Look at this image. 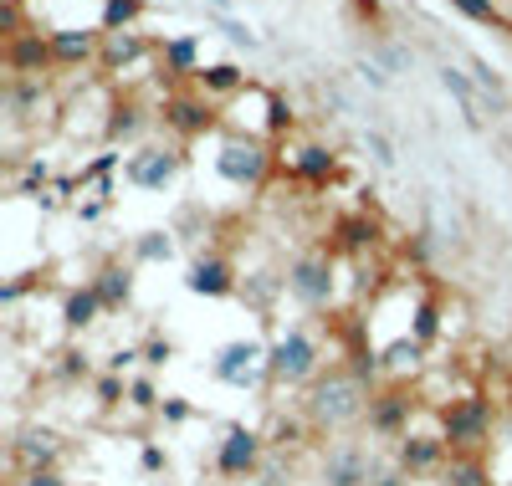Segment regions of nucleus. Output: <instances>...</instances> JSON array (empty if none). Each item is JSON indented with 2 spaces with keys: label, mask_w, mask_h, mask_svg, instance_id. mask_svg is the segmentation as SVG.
<instances>
[{
  "label": "nucleus",
  "mask_w": 512,
  "mask_h": 486,
  "mask_svg": "<svg viewBox=\"0 0 512 486\" xmlns=\"http://www.w3.org/2000/svg\"><path fill=\"white\" fill-rule=\"evenodd\" d=\"M441 435H446L451 456H482L487 446H497V440H492L497 435V405L487 400V394L466 389L461 400H446Z\"/></svg>",
  "instance_id": "obj_1"
},
{
  "label": "nucleus",
  "mask_w": 512,
  "mask_h": 486,
  "mask_svg": "<svg viewBox=\"0 0 512 486\" xmlns=\"http://www.w3.org/2000/svg\"><path fill=\"white\" fill-rule=\"evenodd\" d=\"M369 400H374V394H369L364 379H354L349 369H333L328 379L313 384V394H308V415H313L318 430H338V425L364 420V415H369Z\"/></svg>",
  "instance_id": "obj_2"
},
{
  "label": "nucleus",
  "mask_w": 512,
  "mask_h": 486,
  "mask_svg": "<svg viewBox=\"0 0 512 486\" xmlns=\"http://www.w3.org/2000/svg\"><path fill=\"white\" fill-rule=\"evenodd\" d=\"M323 369V348L308 328H287L282 338L267 343V374L277 384H308Z\"/></svg>",
  "instance_id": "obj_3"
},
{
  "label": "nucleus",
  "mask_w": 512,
  "mask_h": 486,
  "mask_svg": "<svg viewBox=\"0 0 512 486\" xmlns=\"http://www.w3.org/2000/svg\"><path fill=\"white\" fill-rule=\"evenodd\" d=\"M287 292L303 302V307H313V313H323V307L333 302V287H338V261L318 246V251H303V256H292L287 261Z\"/></svg>",
  "instance_id": "obj_4"
},
{
  "label": "nucleus",
  "mask_w": 512,
  "mask_h": 486,
  "mask_svg": "<svg viewBox=\"0 0 512 486\" xmlns=\"http://www.w3.org/2000/svg\"><path fill=\"white\" fill-rule=\"evenodd\" d=\"M272 164H277L272 144L267 139H246V134H231L221 144V154H216L221 180H231V185H262L272 174Z\"/></svg>",
  "instance_id": "obj_5"
},
{
  "label": "nucleus",
  "mask_w": 512,
  "mask_h": 486,
  "mask_svg": "<svg viewBox=\"0 0 512 486\" xmlns=\"http://www.w3.org/2000/svg\"><path fill=\"white\" fill-rule=\"evenodd\" d=\"M180 169H185L180 149H139L134 159L123 164V180L134 190H164V185L180 180Z\"/></svg>",
  "instance_id": "obj_6"
},
{
  "label": "nucleus",
  "mask_w": 512,
  "mask_h": 486,
  "mask_svg": "<svg viewBox=\"0 0 512 486\" xmlns=\"http://www.w3.org/2000/svg\"><path fill=\"white\" fill-rule=\"evenodd\" d=\"M159 113H164V128H175L180 139H200L205 128H216V123H221L216 103H210L205 93H169Z\"/></svg>",
  "instance_id": "obj_7"
},
{
  "label": "nucleus",
  "mask_w": 512,
  "mask_h": 486,
  "mask_svg": "<svg viewBox=\"0 0 512 486\" xmlns=\"http://www.w3.org/2000/svg\"><path fill=\"white\" fill-rule=\"evenodd\" d=\"M262 369H267V343H251V338L226 343L216 353V364H210V374H216L221 384H236V389L256 384V374H262Z\"/></svg>",
  "instance_id": "obj_8"
},
{
  "label": "nucleus",
  "mask_w": 512,
  "mask_h": 486,
  "mask_svg": "<svg viewBox=\"0 0 512 486\" xmlns=\"http://www.w3.org/2000/svg\"><path fill=\"white\" fill-rule=\"evenodd\" d=\"M47 41H52L57 67H82L103 57V26H52Z\"/></svg>",
  "instance_id": "obj_9"
},
{
  "label": "nucleus",
  "mask_w": 512,
  "mask_h": 486,
  "mask_svg": "<svg viewBox=\"0 0 512 486\" xmlns=\"http://www.w3.org/2000/svg\"><path fill=\"white\" fill-rule=\"evenodd\" d=\"M410 415H415V389H405V384H390V389H384V394H374V400H369V430L374 435H405L410 430Z\"/></svg>",
  "instance_id": "obj_10"
},
{
  "label": "nucleus",
  "mask_w": 512,
  "mask_h": 486,
  "mask_svg": "<svg viewBox=\"0 0 512 486\" xmlns=\"http://www.w3.org/2000/svg\"><path fill=\"white\" fill-rule=\"evenodd\" d=\"M47 67H57V62H52V41H47V31H41V26H31L26 36L6 41V72H11V82L47 77Z\"/></svg>",
  "instance_id": "obj_11"
},
{
  "label": "nucleus",
  "mask_w": 512,
  "mask_h": 486,
  "mask_svg": "<svg viewBox=\"0 0 512 486\" xmlns=\"http://www.w3.org/2000/svg\"><path fill=\"white\" fill-rule=\"evenodd\" d=\"M446 456H451L446 435H415V430H405L400 446H395V461H400V471H410V476L446 471Z\"/></svg>",
  "instance_id": "obj_12"
},
{
  "label": "nucleus",
  "mask_w": 512,
  "mask_h": 486,
  "mask_svg": "<svg viewBox=\"0 0 512 486\" xmlns=\"http://www.w3.org/2000/svg\"><path fill=\"white\" fill-rule=\"evenodd\" d=\"M277 159L297 174V180H308V185H328L338 174V154L323 149V144H282Z\"/></svg>",
  "instance_id": "obj_13"
},
{
  "label": "nucleus",
  "mask_w": 512,
  "mask_h": 486,
  "mask_svg": "<svg viewBox=\"0 0 512 486\" xmlns=\"http://www.w3.org/2000/svg\"><path fill=\"white\" fill-rule=\"evenodd\" d=\"M256 461H262V435L246 430V425L226 430L221 451H216V471H221V476H251Z\"/></svg>",
  "instance_id": "obj_14"
},
{
  "label": "nucleus",
  "mask_w": 512,
  "mask_h": 486,
  "mask_svg": "<svg viewBox=\"0 0 512 486\" xmlns=\"http://www.w3.org/2000/svg\"><path fill=\"white\" fill-rule=\"evenodd\" d=\"M57 456H62V440L52 430H26L11 440V466H26V471H57Z\"/></svg>",
  "instance_id": "obj_15"
},
{
  "label": "nucleus",
  "mask_w": 512,
  "mask_h": 486,
  "mask_svg": "<svg viewBox=\"0 0 512 486\" xmlns=\"http://www.w3.org/2000/svg\"><path fill=\"white\" fill-rule=\"evenodd\" d=\"M185 287L195 297H231L236 292V272H231L226 256H200L190 267V277H185Z\"/></svg>",
  "instance_id": "obj_16"
},
{
  "label": "nucleus",
  "mask_w": 512,
  "mask_h": 486,
  "mask_svg": "<svg viewBox=\"0 0 512 486\" xmlns=\"http://www.w3.org/2000/svg\"><path fill=\"white\" fill-rule=\"evenodd\" d=\"M144 52H149V47L139 41V31H103V57H98V67L123 82V67L134 62V57H144Z\"/></svg>",
  "instance_id": "obj_17"
},
{
  "label": "nucleus",
  "mask_w": 512,
  "mask_h": 486,
  "mask_svg": "<svg viewBox=\"0 0 512 486\" xmlns=\"http://www.w3.org/2000/svg\"><path fill=\"white\" fill-rule=\"evenodd\" d=\"M88 287L103 297V307L113 313V307H128V297H134V272H128L123 261H103V267H98V277H93Z\"/></svg>",
  "instance_id": "obj_18"
},
{
  "label": "nucleus",
  "mask_w": 512,
  "mask_h": 486,
  "mask_svg": "<svg viewBox=\"0 0 512 486\" xmlns=\"http://www.w3.org/2000/svg\"><path fill=\"white\" fill-rule=\"evenodd\" d=\"M195 93H205L210 103H216V98H236V93H246V72H241L236 62L200 67V77H195Z\"/></svg>",
  "instance_id": "obj_19"
},
{
  "label": "nucleus",
  "mask_w": 512,
  "mask_h": 486,
  "mask_svg": "<svg viewBox=\"0 0 512 486\" xmlns=\"http://www.w3.org/2000/svg\"><path fill=\"white\" fill-rule=\"evenodd\" d=\"M159 67L169 72V77H200V41L195 36H175V41H164L159 47Z\"/></svg>",
  "instance_id": "obj_20"
},
{
  "label": "nucleus",
  "mask_w": 512,
  "mask_h": 486,
  "mask_svg": "<svg viewBox=\"0 0 512 486\" xmlns=\"http://www.w3.org/2000/svg\"><path fill=\"white\" fill-rule=\"evenodd\" d=\"M323 476H328V486H364V481H369V461H364L359 446H344V451L328 456Z\"/></svg>",
  "instance_id": "obj_21"
},
{
  "label": "nucleus",
  "mask_w": 512,
  "mask_h": 486,
  "mask_svg": "<svg viewBox=\"0 0 512 486\" xmlns=\"http://www.w3.org/2000/svg\"><path fill=\"white\" fill-rule=\"evenodd\" d=\"M98 313H108V307H103V297H98L93 287L67 292V302H62V323H67L72 333H88V328L98 323Z\"/></svg>",
  "instance_id": "obj_22"
},
{
  "label": "nucleus",
  "mask_w": 512,
  "mask_h": 486,
  "mask_svg": "<svg viewBox=\"0 0 512 486\" xmlns=\"http://www.w3.org/2000/svg\"><path fill=\"white\" fill-rule=\"evenodd\" d=\"M436 77H441V87H446V93H456V103H461V113H466V123H482V113H477V93H482V87L472 82V77H466L461 67H451V62H441L436 67Z\"/></svg>",
  "instance_id": "obj_23"
},
{
  "label": "nucleus",
  "mask_w": 512,
  "mask_h": 486,
  "mask_svg": "<svg viewBox=\"0 0 512 486\" xmlns=\"http://www.w3.org/2000/svg\"><path fill=\"white\" fill-rule=\"evenodd\" d=\"M420 353H425V343H415V338L405 333V338H395V343H384V353H379V369H384V374H395V379L420 374Z\"/></svg>",
  "instance_id": "obj_24"
},
{
  "label": "nucleus",
  "mask_w": 512,
  "mask_h": 486,
  "mask_svg": "<svg viewBox=\"0 0 512 486\" xmlns=\"http://www.w3.org/2000/svg\"><path fill=\"white\" fill-rule=\"evenodd\" d=\"M441 486H497L487 456H451L441 471Z\"/></svg>",
  "instance_id": "obj_25"
},
{
  "label": "nucleus",
  "mask_w": 512,
  "mask_h": 486,
  "mask_svg": "<svg viewBox=\"0 0 512 486\" xmlns=\"http://www.w3.org/2000/svg\"><path fill=\"white\" fill-rule=\"evenodd\" d=\"M139 128H144V108H139L134 98H113V103H108V123H103L108 139H134Z\"/></svg>",
  "instance_id": "obj_26"
},
{
  "label": "nucleus",
  "mask_w": 512,
  "mask_h": 486,
  "mask_svg": "<svg viewBox=\"0 0 512 486\" xmlns=\"http://www.w3.org/2000/svg\"><path fill=\"white\" fill-rule=\"evenodd\" d=\"M139 16H144V0H103L98 26H103V31H134Z\"/></svg>",
  "instance_id": "obj_27"
},
{
  "label": "nucleus",
  "mask_w": 512,
  "mask_h": 486,
  "mask_svg": "<svg viewBox=\"0 0 512 486\" xmlns=\"http://www.w3.org/2000/svg\"><path fill=\"white\" fill-rule=\"evenodd\" d=\"M134 256L139 261H169V256H175V241H169V231H144L134 241Z\"/></svg>",
  "instance_id": "obj_28"
},
{
  "label": "nucleus",
  "mask_w": 512,
  "mask_h": 486,
  "mask_svg": "<svg viewBox=\"0 0 512 486\" xmlns=\"http://www.w3.org/2000/svg\"><path fill=\"white\" fill-rule=\"evenodd\" d=\"M31 26H26V16H21V0H6V6H0V36L6 41H16V36H26Z\"/></svg>",
  "instance_id": "obj_29"
},
{
  "label": "nucleus",
  "mask_w": 512,
  "mask_h": 486,
  "mask_svg": "<svg viewBox=\"0 0 512 486\" xmlns=\"http://www.w3.org/2000/svg\"><path fill=\"white\" fill-rule=\"evenodd\" d=\"M11 486H72V481H67L62 471H21Z\"/></svg>",
  "instance_id": "obj_30"
},
{
  "label": "nucleus",
  "mask_w": 512,
  "mask_h": 486,
  "mask_svg": "<svg viewBox=\"0 0 512 486\" xmlns=\"http://www.w3.org/2000/svg\"><path fill=\"white\" fill-rule=\"evenodd\" d=\"M451 6H456L461 16H472V21H497V6H492V0H451Z\"/></svg>",
  "instance_id": "obj_31"
},
{
  "label": "nucleus",
  "mask_w": 512,
  "mask_h": 486,
  "mask_svg": "<svg viewBox=\"0 0 512 486\" xmlns=\"http://www.w3.org/2000/svg\"><path fill=\"white\" fill-rule=\"evenodd\" d=\"M57 369H62V379H88V353H57Z\"/></svg>",
  "instance_id": "obj_32"
},
{
  "label": "nucleus",
  "mask_w": 512,
  "mask_h": 486,
  "mask_svg": "<svg viewBox=\"0 0 512 486\" xmlns=\"http://www.w3.org/2000/svg\"><path fill=\"white\" fill-rule=\"evenodd\" d=\"M128 400H134V410H154V405H159L149 379H134V384H128Z\"/></svg>",
  "instance_id": "obj_33"
},
{
  "label": "nucleus",
  "mask_w": 512,
  "mask_h": 486,
  "mask_svg": "<svg viewBox=\"0 0 512 486\" xmlns=\"http://www.w3.org/2000/svg\"><path fill=\"white\" fill-rule=\"evenodd\" d=\"M123 394H128V384H123L118 374H108V379H98V400H103V405H118V400H123Z\"/></svg>",
  "instance_id": "obj_34"
},
{
  "label": "nucleus",
  "mask_w": 512,
  "mask_h": 486,
  "mask_svg": "<svg viewBox=\"0 0 512 486\" xmlns=\"http://www.w3.org/2000/svg\"><path fill=\"white\" fill-rule=\"evenodd\" d=\"M364 149H369L379 164H395V149H390V139H384V134H364Z\"/></svg>",
  "instance_id": "obj_35"
},
{
  "label": "nucleus",
  "mask_w": 512,
  "mask_h": 486,
  "mask_svg": "<svg viewBox=\"0 0 512 486\" xmlns=\"http://www.w3.org/2000/svg\"><path fill=\"white\" fill-rule=\"evenodd\" d=\"M169 359H175V343H149V348H144V364H149V369H164Z\"/></svg>",
  "instance_id": "obj_36"
},
{
  "label": "nucleus",
  "mask_w": 512,
  "mask_h": 486,
  "mask_svg": "<svg viewBox=\"0 0 512 486\" xmlns=\"http://www.w3.org/2000/svg\"><path fill=\"white\" fill-rule=\"evenodd\" d=\"M134 359H139V348H118V353H113V359H108V369H113V374H123V369H128V364H134Z\"/></svg>",
  "instance_id": "obj_37"
},
{
  "label": "nucleus",
  "mask_w": 512,
  "mask_h": 486,
  "mask_svg": "<svg viewBox=\"0 0 512 486\" xmlns=\"http://www.w3.org/2000/svg\"><path fill=\"white\" fill-rule=\"evenodd\" d=\"M221 31H226V36H231V41H241V47H256V36H251V31H246V26H236V21H226V26H221Z\"/></svg>",
  "instance_id": "obj_38"
},
{
  "label": "nucleus",
  "mask_w": 512,
  "mask_h": 486,
  "mask_svg": "<svg viewBox=\"0 0 512 486\" xmlns=\"http://www.w3.org/2000/svg\"><path fill=\"white\" fill-rule=\"evenodd\" d=\"M164 410V420H190V405H180V400H169V405H159Z\"/></svg>",
  "instance_id": "obj_39"
}]
</instances>
